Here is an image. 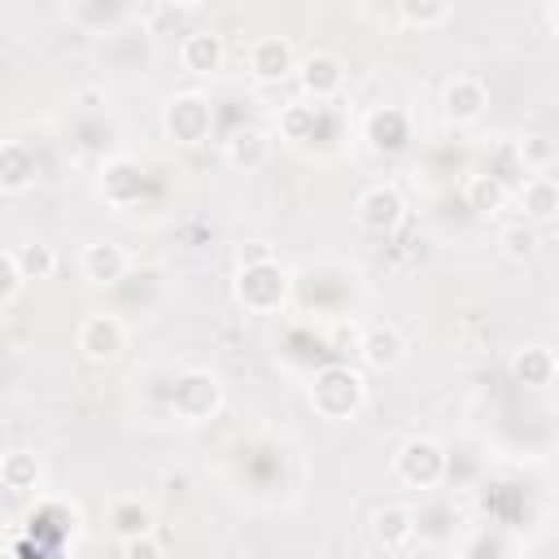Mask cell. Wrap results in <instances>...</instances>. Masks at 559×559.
<instances>
[{"label": "cell", "mask_w": 559, "mask_h": 559, "mask_svg": "<svg viewBox=\"0 0 559 559\" xmlns=\"http://www.w3.org/2000/svg\"><path fill=\"white\" fill-rule=\"evenodd\" d=\"M0 271H4V288H0V306L4 310H13L17 306V297H22V288L31 284L26 280V271H22V262H17V253H13V245L0 253Z\"/></svg>", "instance_id": "28"}, {"label": "cell", "mask_w": 559, "mask_h": 559, "mask_svg": "<svg viewBox=\"0 0 559 559\" xmlns=\"http://www.w3.org/2000/svg\"><path fill=\"white\" fill-rule=\"evenodd\" d=\"M245 70H249L253 83H284V79L297 74V52L284 35H262V39L249 44Z\"/></svg>", "instance_id": "9"}, {"label": "cell", "mask_w": 559, "mask_h": 559, "mask_svg": "<svg viewBox=\"0 0 559 559\" xmlns=\"http://www.w3.org/2000/svg\"><path fill=\"white\" fill-rule=\"evenodd\" d=\"M555 227H559V218H555Z\"/></svg>", "instance_id": "32"}, {"label": "cell", "mask_w": 559, "mask_h": 559, "mask_svg": "<svg viewBox=\"0 0 559 559\" xmlns=\"http://www.w3.org/2000/svg\"><path fill=\"white\" fill-rule=\"evenodd\" d=\"M170 4H183V9H192V4H201V0H170Z\"/></svg>", "instance_id": "31"}, {"label": "cell", "mask_w": 559, "mask_h": 559, "mask_svg": "<svg viewBox=\"0 0 559 559\" xmlns=\"http://www.w3.org/2000/svg\"><path fill=\"white\" fill-rule=\"evenodd\" d=\"M454 0H397V13L406 26H419V31H432L450 17Z\"/></svg>", "instance_id": "25"}, {"label": "cell", "mask_w": 559, "mask_h": 559, "mask_svg": "<svg viewBox=\"0 0 559 559\" xmlns=\"http://www.w3.org/2000/svg\"><path fill=\"white\" fill-rule=\"evenodd\" d=\"M0 485H4L9 493H35V489L44 485L39 459H35L31 450H9V454L0 459Z\"/></svg>", "instance_id": "22"}, {"label": "cell", "mask_w": 559, "mask_h": 559, "mask_svg": "<svg viewBox=\"0 0 559 559\" xmlns=\"http://www.w3.org/2000/svg\"><path fill=\"white\" fill-rule=\"evenodd\" d=\"M13 253H17L22 271H26V280H48V275L57 271V253H52V245L22 240V245H13Z\"/></svg>", "instance_id": "27"}, {"label": "cell", "mask_w": 559, "mask_h": 559, "mask_svg": "<svg viewBox=\"0 0 559 559\" xmlns=\"http://www.w3.org/2000/svg\"><path fill=\"white\" fill-rule=\"evenodd\" d=\"M498 249H502V258H511V262H528L533 253H537V231H533V223H507L502 231H498Z\"/></svg>", "instance_id": "26"}, {"label": "cell", "mask_w": 559, "mask_h": 559, "mask_svg": "<svg viewBox=\"0 0 559 559\" xmlns=\"http://www.w3.org/2000/svg\"><path fill=\"white\" fill-rule=\"evenodd\" d=\"M354 218H358L362 231H371V236H389V231L402 227V218H406V201H402V192H397L393 183H371V188L358 192V201H354Z\"/></svg>", "instance_id": "7"}, {"label": "cell", "mask_w": 559, "mask_h": 559, "mask_svg": "<svg viewBox=\"0 0 559 559\" xmlns=\"http://www.w3.org/2000/svg\"><path fill=\"white\" fill-rule=\"evenodd\" d=\"M362 135H367V144H371L376 153H402L406 140H411V118H406V109H397V105H380V109L367 114Z\"/></svg>", "instance_id": "14"}, {"label": "cell", "mask_w": 559, "mask_h": 559, "mask_svg": "<svg viewBox=\"0 0 559 559\" xmlns=\"http://www.w3.org/2000/svg\"><path fill=\"white\" fill-rule=\"evenodd\" d=\"M441 105H445L450 122H476L485 114V105H489V87L476 74H454V79H445Z\"/></svg>", "instance_id": "13"}, {"label": "cell", "mask_w": 559, "mask_h": 559, "mask_svg": "<svg viewBox=\"0 0 559 559\" xmlns=\"http://www.w3.org/2000/svg\"><path fill=\"white\" fill-rule=\"evenodd\" d=\"M511 376H515V384H524V389H546V384H555V376H559V358H555V349L550 345H524V349H515L511 354Z\"/></svg>", "instance_id": "17"}, {"label": "cell", "mask_w": 559, "mask_h": 559, "mask_svg": "<svg viewBox=\"0 0 559 559\" xmlns=\"http://www.w3.org/2000/svg\"><path fill=\"white\" fill-rule=\"evenodd\" d=\"M550 26H555V35H559V0H550Z\"/></svg>", "instance_id": "30"}, {"label": "cell", "mask_w": 559, "mask_h": 559, "mask_svg": "<svg viewBox=\"0 0 559 559\" xmlns=\"http://www.w3.org/2000/svg\"><path fill=\"white\" fill-rule=\"evenodd\" d=\"M319 118H323V105H319V100H293V105H284V114H280V131H284V140L306 144V140H314Z\"/></svg>", "instance_id": "23"}, {"label": "cell", "mask_w": 559, "mask_h": 559, "mask_svg": "<svg viewBox=\"0 0 559 559\" xmlns=\"http://www.w3.org/2000/svg\"><path fill=\"white\" fill-rule=\"evenodd\" d=\"M266 153H271V140H266V131H258V127H236V131L223 140V157H227V166H236V170H258V166L266 162Z\"/></svg>", "instance_id": "20"}, {"label": "cell", "mask_w": 559, "mask_h": 559, "mask_svg": "<svg viewBox=\"0 0 559 559\" xmlns=\"http://www.w3.org/2000/svg\"><path fill=\"white\" fill-rule=\"evenodd\" d=\"M109 524H114L118 542H122V537H135V533H153V511H148L140 498H118V502L109 507Z\"/></svg>", "instance_id": "24"}, {"label": "cell", "mask_w": 559, "mask_h": 559, "mask_svg": "<svg viewBox=\"0 0 559 559\" xmlns=\"http://www.w3.org/2000/svg\"><path fill=\"white\" fill-rule=\"evenodd\" d=\"M371 537L384 550H406L415 542V515L402 502H384L371 511Z\"/></svg>", "instance_id": "18"}, {"label": "cell", "mask_w": 559, "mask_h": 559, "mask_svg": "<svg viewBox=\"0 0 559 559\" xmlns=\"http://www.w3.org/2000/svg\"><path fill=\"white\" fill-rule=\"evenodd\" d=\"M118 550H122L127 559H157V555H162V542H157L153 533H135V537H122Z\"/></svg>", "instance_id": "29"}, {"label": "cell", "mask_w": 559, "mask_h": 559, "mask_svg": "<svg viewBox=\"0 0 559 559\" xmlns=\"http://www.w3.org/2000/svg\"><path fill=\"white\" fill-rule=\"evenodd\" d=\"M445 472H450V459H445L441 441H432V437H424V432L406 437V441L393 450V476H397L402 485H411V489H437V485L445 480Z\"/></svg>", "instance_id": "4"}, {"label": "cell", "mask_w": 559, "mask_h": 559, "mask_svg": "<svg viewBox=\"0 0 559 559\" xmlns=\"http://www.w3.org/2000/svg\"><path fill=\"white\" fill-rule=\"evenodd\" d=\"M306 402L319 419H354L367 406V380L349 362H328L310 376Z\"/></svg>", "instance_id": "2"}, {"label": "cell", "mask_w": 559, "mask_h": 559, "mask_svg": "<svg viewBox=\"0 0 559 559\" xmlns=\"http://www.w3.org/2000/svg\"><path fill=\"white\" fill-rule=\"evenodd\" d=\"M74 345H79V354H83L92 367H109V362L127 349V323H122L118 314L96 310V314H87V319L79 323Z\"/></svg>", "instance_id": "6"}, {"label": "cell", "mask_w": 559, "mask_h": 559, "mask_svg": "<svg viewBox=\"0 0 559 559\" xmlns=\"http://www.w3.org/2000/svg\"><path fill=\"white\" fill-rule=\"evenodd\" d=\"M358 358L371 371H397L406 362V336L393 323H371L367 332H358Z\"/></svg>", "instance_id": "12"}, {"label": "cell", "mask_w": 559, "mask_h": 559, "mask_svg": "<svg viewBox=\"0 0 559 559\" xmlns=\"http://www.w3.org/2000/svg\"><path fill=\"white\" fill-rule=\"evenodd\" d=\"M223 411V380L205 367H188L170 384V415L179 424H205Z\"/></svg>", "instance_id": "3"}, {"label": "cell", "mask_w": 559, "mask_h": 559, "mask_svg": "<svg viewBox=\"0 0 559 559\" xmlns=\"http://www.w3.org/2000/svg\"><path fill=\"white\" fill-rule=\"evenodd\" d=\"M223 61H227L223 35H214V31H192V35H183V44H179V66H183L188 74L205 79V74L223 70Z\"/></svg>", "instance_id": "16"}, {"label": "cell", "mask_w": 559, "mask_h": 559, "mask_svg": "<svg viewBox=\"0 0 559 559\" xmlns=\"http://www.w3.org/2000/svg\"><path fill=\"white\" fill-rule=\"evenodd\" d=\"M162 131H166V140H175L183 148L205 144L210 131H214V105H210V96H201V92H175L162 105Z\"/></svg>", "instance_id": "5"}, {"label": "cell", "mask_w": 559, "mask_h": 559, "mask_svg": "<svg viewBox=\"0 0 559 559\" xmlns=\"http://www.w3.org/2000/svg\"><path fill=\"white\" fill-rule=\"evenodd\" d=\"M79 271H83L87 284L114 288V284L131 271V253H127L122 245H114V240H92V245H83V253H79Z\"/></svg>", "instance_id": "11"}, {"label": "cell", "mask_w": 559, "mask_h": 559, "mask_svg": "<svg viewBox=\"0 0 559 559\" xmlns=\"http://www.w3.org/2000/svg\"><path fill=\"white\" fill-rule=\"evenodd\" d=\"M297 83H301V96L306 100H336L341 87H345V61L336 52H310L297 61Z\"/></svg>", "instance_id": "10"}, {"label": "cell", "mask_w": 559, "mask_h": 559, "mask_svg": "<svg viewBox=\"0 0 559 559\" xmlns=\"http://www.w3.org/2000/svg\"><path fill=\"white\" fill-rule=\"evenodd\" d=\"M96 188H100V197H105L109 205L127 210V205H135V201L144 197V188H148V170H144L135 157L118 153V157H105V162H100Z\"/></svg>", "instance_id": "8"}, {"label": "cell", "mask_w": 559, "mask_h": 559, "mask_svg": "<svg viewBox=\"0 0 559 559\" xmlns=\"http://www.w3.org/2000/svg\"><path fill=\"white\" fill-rule=\"evenodd\" d=\"M515 201L524 210L528 223H546V218H559V183L550 175H528L520 188H515Z\"/></svg>", "instance_id": "19"}, {"label": "cell", "mask_w": 559, "mask_h": 559, "mask_svg": "<svg viewBox=\"0 0 559 559\" xmlns=\"http://www.w3.org/2000/svg\"><path fill=\"white\" fill-rule=\"evenodd\" d=\"M35 175H39V157L26 140H9L0 148V192L4 197H17L26 188H35Z\"/></svg>", "instance_id": "15"}, {"label": "cell", "mask_w": 559, "mask_h": 559, "mask_svg": "<svg viewBox=\"0 0 559 559\" xmlns=\"http://www.w3.org/2000/svg\"><path fill=\"white\" fill-rule=\"evenodd\" d=\"M288 288H293V280H288V271L280 266V258L266 245L240 249V266H236L231 293L249 314H275L288 301Z\"/></svg>", "instance_id": "1"}, {"label": "cell", "mask_w": 559, "mask_h": 559, "mask_svg": "<svg viewBox=\"0 0 559 559\" xmlns=\"http://www.w3.org/2000/svg\"><path fill=\"white\" fill-rule=\"evenodd\" d=\"M463 201H467V210H476V214H498V210H507L511 188H507L493 170H480V175H467Z\"/></svg>", "instance_id": "21"}]
</instances>
